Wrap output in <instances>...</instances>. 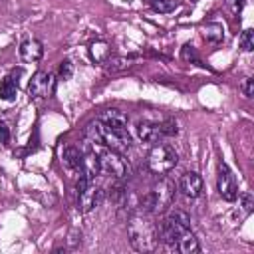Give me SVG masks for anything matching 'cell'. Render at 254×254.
I'll return each mask as SVG.
<instances>
[{"mask_svg": "<svg viewBox=\"0 0 254 254\" xmlns=\"http://www.w3.org/2000/svg\"><path fill=\"white\" fill-rule=\"evenodd\" d=\"M202 38L210 44H220L224 40V26L218 22H206L202 26Z\"/></svg>", "mask_w": 254, "mask_h": 254, "instance_id": "cell-17", "label": "cell"}, {"mask_svg": "<svg viewBox=\"0 0 254 254\" xmlns=\"http://www.w3.org/2000/svg\"><path fill=\"white\" fill-rule=\"evenodd\" d=\"M97 119L115 129H127V121H129V117L119 109H105V111H101V115Z\"/></svg>", "mask_w": 254, "mask_h": 254, "instance_id": "cell-13", "label": "cell"}, {"mask_svg": "<svg viewBox=\"0 0 254 254\" xmlns=\"http://www.w3.org/2000/svg\"><path fill=\"white\" fill-rule=\"evenodd\" d=\"M240 89H242V93H244L246 97H252V95H254V79H252V77H246V79L242 81Z\"/></svg>", "mask_w": 254, "mask_h": 254, "instance_id": "cell-24", "label": "cell"}, {"mask_svg": "<svg viewBox=\"0 0 254 254\" xmlns=\"http://www.w3.org/2000/svg\"><path fill=\"white\" fill-rule=\"evenodd\" d=\"M18 52H20L22 62H26V64H36V62H40L42 56H44V46H42L40 40L30 38V40H24V42L20 44V50H18Z\"/></svg>", "mask_w": 254, "mask_h": 254, "instance_id": "cell-11", "label": "cell"}, {"mask_svg": "<svg viewBox=\"0 0 254 254\" xmlns=\"http://www.w3.org/2000/svg\"><path fill=\"white\" fill-rule=\"evenodd\" d=\"M177 252H181V254H194V252H198L200 250V246H198V240H196V236H194V232L190 230V228H185L181 234H179V238L175 240V246H173Z\"/></svg>", "mask_w": 254, "mask_h": 254, "instance_id": "cell-12", "label": "cell"}, {"mask_svg": "<svg viewBox=\"0 0 254 254\" xmlns=\"http://www.w3.org/2000/svg\"><path fill=\"white\" fill-rule=\"evenodd\" d=\"M216 189H218V194H220L224 200H228V202L236 200V196H238V185H236V179H234L230 167H228L224 161L218 163Z\"/></svg>", "mask_w": 254, "mask_h": 254, "instance_id": "cell-8", "label": "cell"}, {"mask_svg": "<svg viewBox=\"0 0 254 254\" xmlns=\"http://www.w3.org/2000/svg\"><path fill=\"white\" fill-rule=\"evenodd\" d=\"M10 141V129L4 121H0V143H8Z\"/></svg>", "mask_w": 254, "mask_h": 254, "instance_id": "cell-26", "label": "cell"}, {"mask_svg": "<svg viewBox=\"0 0 254 254\" xmlns=\"http://www.w3.org/2000/svg\"><path fill=\"white\" fill-rule=\"evenodd\" d=\"M87 137L91 139V143H101L105 145L107 149L111 151H117V153H125L129 151L131 147V137L127 133V129H115V127H109L105 123H101L99 119L89 123L87 129H85Z\"/></svg>", "mask_w": 254, "mask_h": 254, "instance_id": "cell-2", "label": "cell"}, {"mask_svg": "<svg viewBox=\"0 0 254 254\" xmlns=\"http://www.w3.org/2000/svg\"><path fill=\"white\" fill-rule=\"evenodd\" d=\"M181 58H183L185 62H190V64L202 65V62H200V58H198V54H196L194 46H190V44H185V46L181 48Z\"/></svg>", "mask_w": 254, "mask_h": 254, "instance_id": "cell-21", "label": "cell"}, {"mask_svg": "<svg viewBox=\"0 0 254 254\" xmlns=\"http://www.w3.org/2000/svg\"><path fill=\"white\" fill-rule=\"evenodd\" d=\"M179 190L187 196V198H196L202 192V177L194 171H187L181 175L179 179Z\"/></svg>", "mask_w": 254, "mask_h": 254, "instance_id": "cell-10", "label": "cell"}, {"mask_svg": "<svg viewBox=\"0 0 254 254\" xmlns=\"http://www.w3.org/2000/svg\"><path fill=\"white\" fill-rule=\"evenodd\" d=\"M73 77V64L69 60H64L60 65H58V79L62 81H69Z\"/></svg>", "mask_w": 254, "mask_h": 254, "instance_id": "cell-22", "label": "cell"}, {"mask_svg": "<svg viewBox=\"0 0 254 254\" xmlns=\"http://www.w3.org/2000/svg\"><path fill=\"white\" fill-rule=\"evenodd\" d=\"M147 4L159 14H169L179 6L177 0H147Z\"/></svg>", "mask_w": 254, "mask_h": 254, "instance_id": "cell-19", "label": "cell"}, {"mask_svg": "<svg viewBox=\"0 0 254 254\" xmlns=\"http://www.w3.org/2000/svg\"><path fill=\"white\" fill-rule=\"evenodd\" d=\"M54 75L50 71H36L28 83V93L34 99H46L54 93Z\"/></svg>", "mask_w": 254, "mask_h": 254, "instance_id": "cell-9", "label": "cell"}, {"mask_svg": "<svg viewBox=\"0 0 254 254\" xmlns=\"http://www.w3.org/2000/svg\"><path fill=\"white\" fill-rule=\"evenodd\" d=\"M137 58H139V56H135V54H133V56H109V58L103 62V65H105L107 71H121V69L131 67Z\"/></svg>", "mask_w": 254, "mask_h": 254, "instance_id": "cell-16", "label": "cell"}, {"mask_svg": "<svg viewBox=\"0 0 254 254\" xmlns=\"http://www.w3.org/2000/svg\"><path fill=\"white\" fill-rule=\"evenodd\" d=\"M89 56L95 64H103L109 56H111V50H109V44L103 42V40H97V42H91L89 44Z\"/></svg>", "mask_w": 254, "mask_h": 254, "instance_id": "cell-18", "label": "cell"}, {"mask_svg": "<svg viewBox=\"0 0 254 254\" xmlns=\"http://www.w3.org/2000/svg\"><path fill=\"white\" fill-rule=\"evenodd\" d=\"M177 123L175 121H163V123H153V121H139L137 123V137L145 143H159L165 137L177 135Z\"/></svg>", "mask_w": 254, "mask_h": 254, "instance_id": "cell-6", "label": "cell"}, {"mask_svg": "<svg viewBox=\"0 0 254 254\" xmlns=\"http://www.w3.org/2000/svg\"><path fill=\"white\" fill-rule=\"evenodd\" d=\"M129 242L137 252H153L159 246V232L157 224L149 218V214L141 212L129 218L127 222Z\"/></svg>", "mask_w": 254, "mask_h": 254, "instance_id": "cell-1", "label": "cell"}, {"mask_svg": "<svg viewBox=\"0 0 254 254\" xmlns=\"http://www.w3.org/2000/svg\"><path fill=\"white\" fill-rule=\"evenodd\" d=\"M173 194H175V187L169 181H161L155 189H151L147 194H143L141 212L153 214V212H159V210H167L173 202Z\"/></svg>", "mask_w": 254, "mask_h": 254, "instance_id": "cell-3", "label": "cell"}, {"mask_svg": "<svg viewBox=\"0 0 254 254\" xmlns=\"http://www.w3.org/2000/svg\"><path fill=\"white\" fill-rule=\"evenodd\" d=\"M81 157L83 155L75 145H67L62 151V163L65 165V169L75 171V173H81Z\"/></svg>", "mask_w": 254, "mask_h": 254, "instance_id": "cell-14", "label": "cell"}, {"mask_svg": "<svg viewBox=\"0 0 254 254\" xmlns=\"http://www.w3.org/2000/svg\"><path fill=\"white\" fill-rule=\"evenodd\" d=\"M75 190H77V210L83 214L91 212L103 200V190L85 173H79V179L75 183Z\"/></svg>", "mask_w": 254, "mask_h": 254, "instance_id": "cell-4", "label": "cell"}, {"mask_svg": "<svg viewBox=\"0 0 254 254\" xmlns=\"http://www.w3.org/2000/svg\"><path fill=\"white\" fill-rule=\"evenodd\" d=\"M179 163V157L171 145H155L147 155V167L155 175L171 173Z\"/></svg>", "mask_w": 254, "mask_h": 254, "instance_id": "cell-5", "label": "cell"}, {"mask_svg": "<svg viewBox=\"0 0 254 254\" xmlns=\"http://www.w3.org/2000/svg\"><path fill=\"white\" fill-rule=\"evenodd\" d=\"M97 159H99V167H101V173L105 175H111L115 179H123L129 171L127 163L121 159V153L117 151H111V149H103L97 153Z\"/></svg>", "mask_w": 254, "mask_h": 254, "instance_id": "cell-7", "label": "cell"}, {"mask_svg": "<svg viewBox=\"0 0 254 254\" xmlns=\"http://www.w3.org/2000/svg\"><path fill=\"white\" fill-rule=\"evenodd\" d=\"M22 73V69H18L16 73H10L2 79L0 83V99L4 101H14L18 95V75Z\"/></svg>", "mask_w": 254, "mask_h": 254, "instance_id": "cell-15", "label": "cell"}, {"mask_svg": "<svg viewBox=\"0 0 254 254\" xmlns=\"http://www.w3.org/2000/svg\"><path fill=\"white\" fill-rule=\"evenodd\" d=\"M224 4L230 10V14H234V16H238L244 8V0H224Z\"/></svg>", "mask_w": 254, "mask_h": 254, "instance_id": "cell-23", "label": "cell"}, {"mask_svg": "<svg viewBox=\"0 0 254 254\" xmlns=\"http://www.w3.org/2000/svg\"><path fill=\"white\" fill-rule=\"evenodd\" d=\"M238 44H240V50H242V52H252V50H254V30H252V28H246V30L240 34Z\"/></svg>", "mask_w": 254, "mask_h": 254, "instance_id": "cell-20", "label": "cell"}, {"mask_svg": "<svg viewBox=\"0 0 254 254\" xmlns=\"http://www.w3.org/2000/svg\"><path fill=\"white\" fill-rule=\"evenodd\" d=\"M240 200H242V208H244V212H246V214H250V212H252V206H254L252 194H250V192H244V194L240 196Z\"/></svg>", "mask_w": 254, "mask_h": 254, "instance_id": "cell-25", "label": "cell"}]
</instances>
